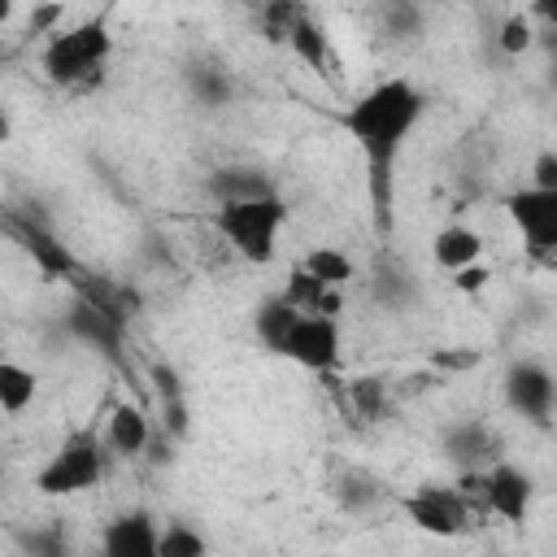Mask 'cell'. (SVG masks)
Here are the masks:
<instances>
[{
  "instance_id": "obj_1",
  "label": "cell",
  "mask_w": 557,
  "mask_h": 557,
  "mask_svg": "<svg viewBox=\"0 0 557 557\" xmlns=\"http://www.w3.org/2000/svg\"><path fill=\"white\" fill-rule=\"evenodd\" d=\"M422 117H426V91L405 74L370 83L339 113V126L348 131V139L361 148V157L370 165L374 200H383V191L392 183V165H396L400 148L409 144V135L422 126Z\"/></svg>"
},
{
  "instance_id": "obj_2",
  "label": "cell",
  "mask_w": 557,
  "mask_h": 557,
  "mask_svg": "<svg viewBox=\"0 0 557 557\" xmlns=\"http://www.w3.org/2000/svg\"><path fill=\"white\" fill-rule=\"evenodd\" d=\"M109 57H113V30H109V17L96 13L52 30L39 52V70L52 87H87L104 74Z\"/></svg>"
},
{
  "instance_id": "obj_3",
  "label": "cell",
  "mask_w": 557,
  "mask_h": 557,
  "mask_svg": "<svg viewBox=\"0 0 557 557\" xmlns=\"http://www.w3.org/2000/svg\"><path fill=\"white\" fill-rule=\"evenodd\" d=\"M287 226V200L278 191H261V196H239V200H218L213 209V231L226 239V248L248 261V265H265L274 261L278 235Z\"/></svg>"
},
{
  "instance_id": "obj_4",
  "label": "cell",
  "mask_w": 557,
  "mask_h": 557,
  "mask_svg": "<svg viewBox=\"0 0 557 557\" xmlns=\"http://www.w3.org/2000/svg\"><path fill=\"white\" fill-rule=\"evenodd\" d=\"M100 479H104V440L96 431H74L30 474V487L48 500H61V496H83L100 487Z\"/></svg>"
},
{
  "instance_id": "obj_5",
  "label": "cell",
  "mask_w": 557,
  "mask_h": 557,
  "mask_svg": "<svg viewBox=\"0 0 557 557\" xmlns=\"http://www.w3.org/2000/svg\"><path fill=\"white\" fill-rule=\"evenodd\" d=\"M283 361L309 370V374H331L339 361H344V331H339V318L331 313H296L283 348H278Z\"/></svg>"
},
{
  "instance_id": "obj_6",
  "label": "cell",
  "mask_w": 557,
  "mask_h": 557,
  "mask_svg": "<svg viewBox=\"0 0 557 557\" xmlns=\"http://www.w3.org/2000/svg\"><path fill=\"white\" fill-rule=\"evenodd\" d=\"M466 483H474L483 509L496 513V518H505V522H522L531 513L535 479L527 470H518L513 461H505V457L487 461L483 470H466Z\"/></svg>"
},
{
  "instance_id": "obj_7",
  "label": "cell",
  "mask_w": 557,
  "mask_h": 557,
  "mask_svg": "<svg viewBox=\"0 0 557 557\" xmlns=\"http://www.w3.org/2000/svg\"><path fill=\"white\" fill-rule=\"evenodd\" d=\"M505 213L509 222L522 231V244L535 261H548L557 248V187H518L505 196Z\"/></svg>"
},
{
  "instance_id": "obj_8",
  "label": "cell",
  "mask_w": 557,
  "mask_h": 557,
  "mask_svg": "<svg viewBox=\"0 0 557 557\" xmlns=\"http://www.w3.org/2000/svg\"><path fill=\"white\" fill-rule=\"evenodd\" d=\"M405 518L426 531V535H440V540H453V535H466L470 531V496L461 487H418L400 500Z\"/></svg>"
},
{
  "instance_id": "obj_9",
  "label": "cell",
  "mask_w": 557,
  "mask_h": 557,
  "mask_svg": "<svg viewBox=\"0 0 557 557\" xmlns=\"http://www.w3.org/2000/svg\"><path fill=\"white\" fill-rule=\"evenodd\" d=\"M505 405L522 413L535 426H548L553 405H557V383L544 361H513L505 370Z\"/></svg>"
},
{
  "instance_id": "obj_10",
  "label": "cell",
  "mask_w": 557,
  "mask_h": 557,
  "mask_svg": "<svg viewBox=\"0 0 557 557\" xmlns=\"http://www.w3.org/2000/svg\"><path fill=\"white\" fill-rule=\"evenodd\" d=\"M157 531L161 522L144 509H131V513H117L104 535H100V548L109 557H157Z\"/></svg>"
},
{
  "instance_id": "obj_11",
  "label": "cell",
  "mask_w": 557,
  "mask_h": 557,
  "mask_svg": "<svg viewBox=\"0 0 557 557\" xmlns=\"http://www.w3.org/2000/svg\"><path fill=\"white\" fill-rule=\"evenodd\" d=\"M444 453H448V461H457L461 474H466V470H483L487 461L505 457V444H500V435H496L487 422H457V426L444 435Z\"/></svg>"
},
{
  "instance_id": "obj_12",
  "label": "cell",
  "mask_w": 557,
  "mask_h": 557,
  "mask_svg": "<svg viewBox=\"0 0 557 557\" xmlns=\"http://www.w3.org/2000/svg\"><path fill=\"white\" fill-rule=\"evenodd\" d=\"M148 440H152L148 413L139 405H131V400H117L109 409V418H104V444L113 453H122V457H139L148 448Z\"/></svg>"
},
{
  "instance_id": "obj_13",
  "label": "cell",
  "mask_w": 557,
  "mask_h": 557,
  "mask_svg": "<svg viewBox=\"0 0 557 557\" xmlns=\"http://www.w3.org/2000/svg\"><path fill=\"white\" fill-rule=\"evenodd\" d=\"M292 309H300V313H331V318H339V287H326V283H318L300 261L287 270V283H283V292H278Z\"/></svg>"
},
{
  "instance_id": "obj_14",
  "label": "cell",
  "mask_w": 557,
  "mask_h": 557,
  "mask_svg": "<svg viewBox=\"0 0 557 557\" xmlns=\"http://www.w3.org/2000/svg\"><path fill=\"white\" fill-rule=\"evenodd\" d=\"M483 257V235L474 231V226H466V222H448V226H440L435 235H431V261L448 274V270H457V265H470V261H479Z\"/></svg>"
},
{
  "instance_id": "obj_15",
  "label": "cell",
  "mask_w": 557,
  "mask_h": 557,
  "mask_svg": "<svg viewBox=\"0 0 557 557\" xmlns=\"http://www.w3.org/2000/svg\"><path fill=\"white\" fill-rule=\"evenodd\" d=\"M35 396H39V374L13 357H0V413L17 418L35 405Z\"/></svg>"
},
{
  "instance_id": "obj_16",
  "label": "cell",
  "mask_w": 557,
  "mask_h": 557,
  "mask_svg": "<svg viewBox=\"0 0 557 557\" xmlns=\"http://www.w3.org/2000/svg\"><path fill=\"white\" fill-rule=\"evenodd\" d=\"M296 313H300V309H292L283 296H265V300L257 305V313H252V335H257V344L278 357V348H283V339H287Z\"/></svg>"
},
{
  "instance_id": "obj_17",
  "label": "cell",
  "mask_w": 557,
  "mask_h": 557,
  "mask_svg": "<svg viewBox=\"0 0 557 557\" xmlns=\"http://www.w3.org/2000/svg\"><path fill=\"white\" fill-rule=\"evenodd\" d=\"M300 265L318 278V283H326V287H348L352 278H357V261L344 252V248H335V244H318V248H309L305 257H300Z\"/></svg>"
},
{
  "instance_id": "obj_18",
  "label": "cell",
  "mask_w": 557,
  "mask_h": 557,
  "mask_svg": "<svg viewBox=\"0 0 557 557\" xmlns=\"http://www.w3.org/2000/svg\"><path fill=\"white\" fill-rule=\"evenodd\" d=\"M187 87H191V96H196L200 104L218 109V104H226V100H231L235 78H231L218 61H191V65H187Z\"/></svg>"
},
{
  "instance_id": "obj_19",
  "label": "cell",
  "mask_w": 557,
  "mask_h": 557,
  "mask_svg": "<svg viewBox=\"0 0 557 557\" xmlns=\"http://www.w3.org/2000/svg\"><path fill=\"white\" fill-rule=\"evenodd\" d=\"M287 48L305 61V65H313V70H326L331 65V48H326V30L305 13L296 26H292V35H287Z\"/></svg>"
},
{
  "instance_id": "obj_20",
  "label": "cell",
  "mask_w": 557,
  "mask_h": 557,
  "mask_svg": "<svg viewBox=\"0 0 557 557\" xmlns=\"http://www.w3.org/2000/svg\"><path fill=\"white\" fill-rule=\"evenodd\" d=\"M209 191L213 200H239V196H261V191H274L270 178H261L257 170H244V165H226L209 178Z\"/></svg>"
},
{
  "instance_id": "obj_21",
  "label": "cell",
  "mask_w": 557,
  "mask_h": 557,
  "mask_svg": "<svg viewBox=\"0 0 557 557\" xmlns=\"http://www.w3.org/2000/svg\"><path fill=\"white\" fill-rule=\"evenodd\" d=\"M209 540L191 522H165L157 531V557H205Z\"/></svg>"
},
{
  "instance_id": "obj_22",
  "label": "cell",
  "mask_w": 557,
  "mask_h": 557,
  "mask_svg": "<svg viewBox=\"0 0 557 557\" xmlns=\"http://www.w3.org/2000/svg\"><path fill=\"white\" fill-rule=\"evenodd\" d=\"M22 239H26V252L44 265V274H65V270H74V257H70L48 231H39V226H22Z\"/></svg>"
},
{
  "instance_id": "obj_23",
  "label": "cell",
  "mask_w": 557,
  "mask_h": 557,
  "mask_svg": "<svg viewBox=\"0 0 557 557\" xmlns=\"http://www.w3.org/2000/svg\"><path fill=\"white\" fill-rule=\"evenodd\" d=\"M300 17H305V4L300 0H265V9H261V35L270 44H287V35H292V26Z\"/></svg>"
},
{
  "instance_id": "obj_24",
  "label": "cell",
  "mask_w": 557,
  "mask_h": 557,
  "mask_svg": "<svg viewBox=\"0 0 557 557\" xmlns=\"http://www.w3.org/2000/svg\"><path fill=\"white\" fill-rule=\"evenodd\" d=\"M496 44H500V52H505V57H522V52H531V44H535V17H531L527 9L509 13V17L500 22Z\"/></svg>"
},
{
  "instance_id": "obj_25",
  "label": "cell",
  "mask_w": 557,
  "mask_h": 557,
  "mask_svg": "<svg viewBox=\"0 0 557 557\" xmlns=\"http://www.w3.org/2000/svg\"><path fill=\"white\" fill-rule=\"evenodd\" d=\"M383 22H387V30L392 35H418L422 30V9H418V0H387L383 4Z\"/></svg>"
},
{
  "instance_id": "obj_26",
  "label": "cell",
  "mask_w": 557,
  "mask_h": 557,
  "mask_svg": "<svg viewBox=\"0 0 557 557\" xmlns=\"http://www.w3.org/2000/svg\"><path fill=\"white\" fill-rule=\"evenodd\" d=\"M448 283H453V292H461V296H479V292L492 283V265L479 257V261H470V265L448 270Z\"/></svg>"
},
{
  "instance_id": "obj_27",
  "label": "cell",
  "mask_w": 557,
  "mask_h": 557,
  "mask_svg": "<svg viewBox=\"0 0 557 557\" xmlns=\"http://www.w3.org/2000/svg\"><path fill=\"white\" fill-rule=\"evenodd\" d=\"M348 396H352V405H357L366 418H379V409H383V383H379V379H357V383L348 387Z\"/></svg>"
},
{
  "instance_id": "obj_28",
  "label": "cell",
  "mask_w": 557,
  "mask_h": 557,
  "mask_svg": "<svg viewBox=\"0 0 557 557\" xmlns=\"http://www.w3.org/2000/svg\"><path fill=\"white\" fill-rule=\"evenodd\" d=\"M531 174H535V178H531L535 187H557V152H548V148H544V152L535 157Z\"/></svg>"
},
{
  "instance_id": "obj_29",
  "label": "cell",
  "mask_w": 557,
  "mask_h": 557,
  "mask_svg": "<svg viewBox=\"0 0 557 557\" xmlns=\"http://www.w3.org/2000/svg\"><path fill=\"white\" fill-rule=\"evenodd\" d=\"M13 139V117H9V104L0 100V144H9Z\"/></svg>"
},
{
  "instance_id": "obj_30",
  "label": "cell",
  "mask_w": 557,
  "mask_h": 557,
  "mask_svg": "<svg viewBox=\"0 0 557 557\" xmlns=\"http://www.w3.org/2000/svg\"><path fill=\"white\" fill-rule=\"evenodd\" d=\"M13 13H17V0H0V26H9Z\"/></svg>"
}]
</instances>
